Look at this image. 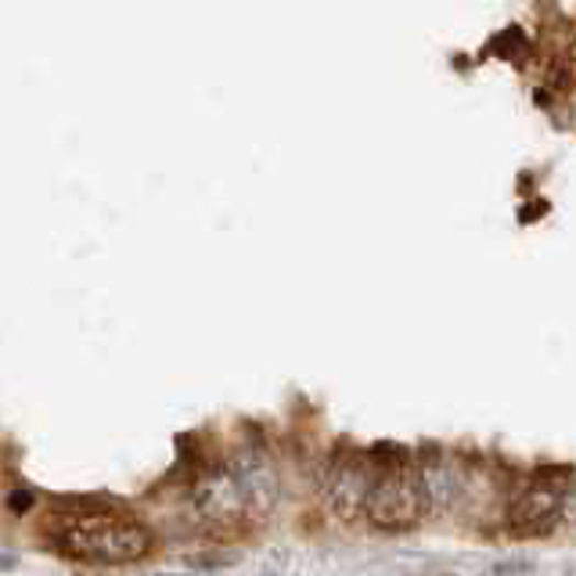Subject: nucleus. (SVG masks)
I'll return each mask as SVG.
<instances>
[{"instance_id":"f257e3e1","label":"nucleus","mask_w":576,"mask_h":576,"mask_svg":"<svg viewBox=\"0 0 576 576\" xmlns=\"http://www.w3.org/2000/svg\"><path fill=\"white\" fill-rule=\"evenodd\" d=\"M44 533L55 555L90 562V566H130L152 552V533L141 522L101 512V508L47 519Z\"/></svg>"},{"instance_id":"f03ea898","label":"nucleus","mask_w":576,"mask_h":576,"mask_svg":"<svg viewBox=\"0 0 576 576\" xmlns=\"http://www.w3.org/2000/svg\"><path fill=\"white\" fill-rule=\"evenodd\" d=\"M429 512H432V505H429L422 468H411L408 462L383 465V473L372 483L364 519H368L375 530L400 533V530L418 527Z\"/></svg>"},{"instance_id":"7ed1b4c3","label":"nucleus","mask_w":576,"mask_h":576,"mask_svg":"<svg viewBox=\"0 0 576 576\" xmlns=\"http://www.w3.org/2000/svg\"><path fill=\"white\" fill-rule=\"evenodd\" d=\"M569 483L562 473H536L508 505V530L516 536H544L566 519Z\"/></svg>"},{"instance_id":"20e7f679","label":"nucleus","mask_w":576,"mask_h":576,"mask_svg":"<svg viewBox=\"0 0 576 576\" xmlns=\"http://www.w3.org/2000/svg\"><path fill=\"white\" fill-rule=\"evenodd\" d=\"M375 473L368 462L361 457H339L329 468V479H324V497H329L332 512L343 519H361L364 508H368V494H372Z\"/></svg>"},{"instance_id":"39448f33","label":"nucleus","mask_w":576,"mask_h":576,"mask_svg":"<svg viewBox=\"0 0 576 576\" xmlns=\"http://www.w3.org/2000/svg\"><path fill=\"white\" fill-rule=\"evenodd\" d=\"M195 512H199L206 522H217V527H234V522L253 519L239 479H234L228 465L220 468V473L206 476L199 487H195Z\"/></svg>"},{"instance_id":"423d86ee","label":"nucleus","mask_w":576,"mask_h":576,"mask_svg":"<svg viewBox=\"0 0 576 576\" xmlns=\"http://www.w3.org/2000/svg\"><path fill=\"white\" fill-rule=\"evenodd\" d=\"M228 468L234 473V479H239V487L245 494L253 519L267 516L270 508L278 505V473H274L270 457L264 451H256V447L239 451L228 462Z\"/></svg>"},{"instance_id":"0eeeda50","label":"nucleus","mask_w":576,"mask_h":576,"mask_svg":"<svg viewBox=\"0 0 576 576\" xmlns=\"http://www.w3.org/2000/svg\"><path fill=\"white\" fill-rule=\"evenodd\" d=\"M533 569V562H527V558H522V562H497V566H494V573H530Z\"/></svg>"},{"instance_id":"6e6552de","label":"nucleus","mask_w":576,"mask_h":576,"mask_svg":"<svg viewBox=\"0 0 576 576\" xmlns=\"http://www.w3.org/2000/svg\"><path fill=\"white\" fill-rule=\"evenodd\" d=\"M15 566H19V555L0 552V573H8V569H15Z\"/></svg>"}]
</instances>
